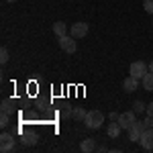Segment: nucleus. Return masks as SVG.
Returning a JSON list of instances; mask_svg holds the SVG:
<instances>
[{
  "instance_id": "4",
  "label": "nucleus",
  "mask_w": 153,
  "mask_h": 153,
  "mask_svg": "<svg viewBox=\"0 0 153 153\" xmlns=\"http://www.w3.org/2000/svg\"><path fill=\"white\" fill-rule=\"evenodd\" d=\"M14 147H16L14 137H12L10 133H2V135H0V151L10 153V151H14Z\"/></svg>"
},
{
  "instance_id": "18",
  "label": "nucleus",
  "mask_w": 153,
  "mask_h": 153,
  "mask_svg": "<svg viewBox=\"0 0 153 153\" xmlns=\"http://www.w3.org/2000/svg\"><path fill=\"white\" fill-rule=\"evenodd\" d=\"M86 114H88V110H84L82 106H76L74 112H71V118H74V120H84Z\"/></svg>"
},
{
  "instance_id": "11",
  "label": "nucleus",
  "mask_w": 153,
  "mask_h": 153,
  "mask_svg": "<svg viewBox=\"0 0 153 153\" xmlns=\"http://www.w3.org/2000/svg\"><path fill=\"white\" fill-rule=\"evenodd\" d=\"M39 141V135L33 133V131H29V133H23V137H21V143L23 145H35Z\"/></svg>"
},
{
  "instance_id": "12",
  "label": "nucleus",
  "mask_w": 153,
  "mask_h": 153,
  "mask_svg": "<svg viewBox=\"0 0 153 153\" xmlns=\"http://www.w3.org/2000/svg\"><path fill=\"white\" fill-rule=\"evenodd\" d=\"M96 149V141L94 139H84L82 143H80V151L82 153H92Z\"/></svg>"
},
{
  "instance_id": "9",
  "label": "nucleus",
  "mask_w": 153,
  "mask_h": 153,
  "mask_svg": "<svg viewBox=\"0 0 153 153\" xmlns=\"http://www.w3.org/2000/svg\"><path fill=\"white\" fill-rule=\"evenodd\" d=\"M120 131H123V127L118 125V120H110V125H108V129H106V135H108L110 139H117L118 135H120Z\"/></svg>"
},
{
  "instance_id": "6",
  "label": "nucleus",
  "mask_w": 153,
  "mask_h": 153,
  "mask_svg": "<svg viewBox=\"0 0 153 153\" xmlns=\"http://www.w3.org/2000/svg\"><path fill=\"white\" fill-rule=\"evenodd\" d=\"M135 110H127V112H120V117H118V125L123 127V131H129L131 125L135 123Z\"/></svg>"
},
{
  "instance_id": "5",
  "label": "nucleus",
  "mask_w": 153,
  "mask_h": 153,
  "mask_svg": "<svg viewBox=\"0 0 153 153\" xmlns=\"http://www.w3.org/2000/svg\"><path fill=\"white\" fill-rule=\"evenodd\" d=\"M88 31H90L88 23H74L71 29H70V35L74 37V39H82V37L88 35Z\"/></svg>"
},
{
  "instance_id": "19",
  "label": "nucleus",
  "mask_w": 153,
  "mask_h": 153,
  "mask_svg": "<svg viewBox=\"0 0 153 153\" xmlns=\"http://www.w3.org/2000/svg\"><path fill=\"white\" fill-rule=\"evenodd\" d=\"M53 117H55V112L49 108V110H45V112H43V117H41V123H45V125H51V123H53Z\"/></svg>"
},
{
  "instance_id": "16",
  "label": "nucleus",
  "mask_w": 153,
  "mask_h": 153,
  "mask_svg": "<svg viewBox=\"0 0 153 153\" xmlns=\"http://www.w3.org/2000/svg\"><path fill=\"white\" fill-rule=\"evenodd\" d=\"M143 88L145 90H149V92H153V71H147L145 76H143Z\"/></svg>"
},
{
  "instance_id": "8",
  "label": "nucleus",
  "mask_w": 153,
  "mask_h": 153,
  "mask_svg": "<svg viewBox=\"0 0 153 153\" xmlns=\"http://www.w3.org/2000/svg\"><path fill=\"white\" fill-rule=\"evenodd\" d=\"M143 149H147V151H153V129H145L141 135V139H139Z\"/></svg>"
},
{
  "instance_id": "22",
  "label": "nucleus",
  "mask_w": 153,
  "mask_h": 153,
  "mask_svg": "<svg viewBox=\"0 0 153 153\" xmlns=\"http://www.w3.org/2000/svg\"><path fill=\"white\" fill-rule=\"evenodd\" d=\"M143 8H145V12L153 14V0H145V2H143Z\"/></svg>"
},
{
  "instance_id": "24",
  "label": "nucleus",
  "mask_w": 153,
  "mask_h": 153,
  "mask_svg": "<svg viewBox=\"0 0 153 153\" xmlns=\"http://www.w3.org/2000/svg\"><path fill=\"white\" fill-rule=\"evenodd\" d=\"M143 125H145V129H153V117H151V114H147V117H145Z\"/></svg>"
},
{
  "instance_id": "21",
  "label": "nucleus",
  "mask_w": 153,
  "mask_h": 153,
  "mask_svg": "<svg viewBox=\"0 0 153 153\" xmlns=\"http://www.w3.org/2000/svg\"><path fill=\"white\" fill-rule=\"evenodd\" d=\"M8 57H10L8 49H6V47H2V49H0V61H2V63H6V61H8Z\"/></svg>"
},
{
  "instance_id": "25",
  "label": "nucleus",
  "mask_w": 153,
  "mask_h": 153,
  "mask_svg": "<svg viewBox=\"0 0 153 153\" xmlns=\"http://www.w3.org/2000/svg\"><path fill=\"white\" fill-rule=\"evenodd\" d=\"M35 106H37V110H43V112H45V110H49V104L45 102V100H39Z\"/></svg>"
},
{
  "instance_id": "23",
  "label": "nucleus",
  "mask_w": 153,
  "mask_h": 153,
  "mask_svg": "<svg viewBox=\"0 0 153 153\" xmlns=\"http://www.w3.org/2000/svg\"><path fill=\"white\" fill-rule=\"evenodd\" d=\"M8 123H10V114L2 112V117H0V125H2V127H8Z\"/></svg>"
},
{
  "instance_id": "30",
  "label": "nucleus",
  "mask_w": 153,
  "mask_h": 153,
  "mask_svg": "<svg viewBox=\"0 0 153 153\" xmlns=\"http://www.w3.org/2000/svg\"><path fill=\"white\" fill-rule=\"evenodd\" d=\"M151 23H153V21H151Z\"/></svg>"
},
{
  "instance_id": "28",
  "label": "nucleus",
  "mask_w": 153,
  "mask_h": 153,
  "mask_svg": "<svg viewBox=\"0 0 153 153\" xmlns=\"http://www.w3.org/2000/svg\"><path fill=\"white\" fill-rule=\"evenodd\" d=\"M149 71H153V59L149 61Z\"/></svg>"
},
{
  "instance_id": "13",
  "label": "nucleus",
  "mask_w": 153,
  "mask_h": 153,
  "mask_svg": "<svg viewBox=\"0 0 153 153\" xmlns=\"http://www.w3.org/2000/svg\"><path fill=\"white\" fill-rule=\"evenodd\" d=\"M23 118H25V123H29V125L41 123V117H39V112H37V110H27Z\"/></svg>"
},
{
  "instance_id": "3",
  "label": "nucleus",
  "mask_w": 153,
  "mask_h": 153,
  "mask_svg": "<svg viewBox=\"0 0 153 153\" xmlns=\"http://www.w3.org/2000/svg\"><path fill=\"white\" fill-rule=\"evenodd\" d=\"M149 71V65L145 63V61H133L129 68V74L133 78H137V80H143V76Z\"/></svg>"
},
{
  "instance_id": "2",
  "label": "nucleus",
  "mask_w": 153,
  "mask_h": 153,
  "mask_svg": "<svg viewBox=\"0 0 153 153\" xmlns=\"http://www.w3.org/2000/svg\"><path fill=\"white\" fill-rule=\"evenodd\" d=\"M57 43H59V47L63 49L65 53H76V51H78V43H76V39H74L71 35L57 37Z\"/></svg>"
},
{
  "instance_id": "10",
  "label": "nucleus",
  "mask_w": 153,
  "mask_h": 153,
  "mask_svg": "<svg viewBox=\"0 0 153 153\" xmlns=\"http://www.w3.org/2000/svg\"><path fill=\"white\" fill-rule=\"evenodd\" d=\"M123 88H125V92H129V94H131V92H135V90L139 88V80H137V78H133V76L129 74V78L123 82Z\"/></svg>"
},
{
  "instance_id": "26",
  "label": "nucleus",
  "mask_w": 153,
  "mask_h": 153,
  "mask_svg": "<svg viewBox=\"0 0 153 153\" xmlns=\"http://www.w3.org/2000/svg\"><path fill=\"white\" fill-rule=\"evenodd\" d=\"M145 112H147V114H151V117H153V102H149V104H147V110H145Z\"/></svg>"
},
{
  "instance_id": "15",
  "label": "nucleus",
  "mask_w": 153,
  "mask_h": 153,
  "mask_svg": "<svg viewBox=\"0 0 153 153\" xmlns=\"http://www.w3.org/2000/svg\"><path fill=\"white\" fill-rule=\"evenodd\" d=\"M0 110L12 117V112H14V104H12V100H10V98H4V100H2V104H0Z\"/></svg>"
},
{
  "instance_id": "27",
  "label": "nucleus",
  "mask_w": 153,
  "mask_h": 153,
  "mask_svg": "<svg viewBox=\"0 0 153 153\" xmlns=\"http://www.w3.org/2000/svg\"><path fill=\"white\" fill-rule=\"evenodd\" d=\"M118 117H120V112H110V120H118Z\"/></svg>"
},
{
  "instance_id": "17",
  "label": "nucleus",
  "mask_w": 153,
  "mask_h": 153,
  "mask_svg": "<svg viewBox=\"0 0 153 153\" xmlns=\"http://www.w3.org/2000/svg\"><path fill=\"white\" fill-rule=\"evenodd\" d=\"M71 112H74L71 104L63 102V104H61V108H59V117H61V118H71Z\"/></svg>"
},
{
  "instance_id": "20",
  "label": "nucleus",
  "mask_w": 153,
  "mask_h": 153,
  "mask_svg": "<svg viewBox=\"0 0 153 153\" xmlns=\"http://www.w3.org/2000/svg\"><path fill=\"white\" fill-rule=\"evenodd\" d=\"M133 110H135L137 114H141L143 110H147V104H143L141 100H135V102H133Z\"/></svg>"
},
{
  "instance_id": "1",
  "label": "nucleus",
  "mask_w": 153,
  "mask_h": 153,
  "mask_svg": "<svg viewBox=\"0 0 153 153\" xmlns=\"http://www.w3.org/2000/svg\"><path fill=\"white\" fill-rule=\"evenodd\" d=\"M102 123H104V114H102L100 110H88V114L84 118V125H86L88 129H100Z\"/></svg>"
},
{
  "instance_id": "14",
  "label": "nucleus",
  "mask_w": 153,
  "mask_h": 153,
  "mask_svg": "<svg viewBox=\"0 0 153 153\" xmlns=\"http://www.w3.org/2000/svg\"><path fill=\"white\" fill-rule=\"evenodd\" d=\"M53 33H55L57 37L68 35V25H65V23H61V21H57V23H53Z\"/></svg>"
},
{
  "instance_id": "7",
  "label": "nucleus",
  "mask_w": 153,
  "mask_h": 153,
  "mask_svg": "<svg viewBox=\"0 0 153 153\" xmlns=\"http://www.w3.org/2000/svg\"><path fill=\"white\" fill-rule=\"evenodd\" d=\"M143 131H145V125H143L141 120H135L133 125H131V129H129V139L131 141H139L141 139V135H143Z\"/></svg>"
},
{
  "instance_id": "29",
  "label": "nucleus",
  "mask_w": 153,
  "mask_h": 153,
  "mask_svg": "<svg viewBox=\"0 0 153 153\" xmlns=\"http://www.w3.org/2000/svg\"><path fill=\"white\" fill-rule=\"evenodd\" d=\"M10 2H14V0H10Z\"/></svg>"
}]
</instances>
